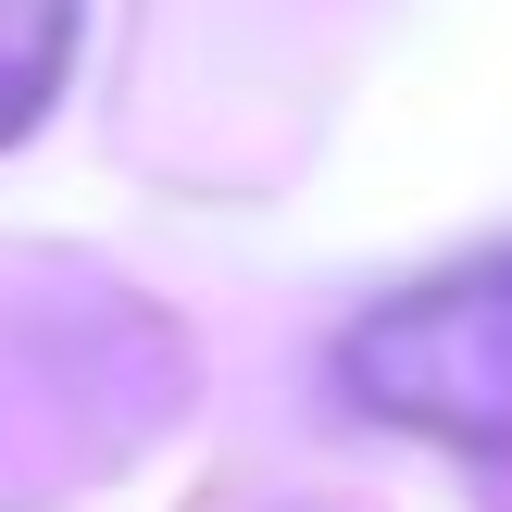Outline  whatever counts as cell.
I'll return each mask as SVG.
<instances>
[{
    "mask_svg": "<svg viewBox=\"0 0 512 512\" xmlns=\"http://www.w3.org/2000/svg\"><path fill=\"white\" fill-rule=\"evenodd\" d=\"M338 375L363 413L413 425L450 450H512V250L488 263H450L425 288L375 300L338 338Z\"/></svg>",
    "mask_w": 512,
    "mask_h": 512,
    "instance_id": "cell-1",
    "label": "cell"
},
{
    "mask_svg": "<svg viewBox=\"0 0 512 512\" xmlns=\"http://www.w3.org/2000/svg\"><path fill=\"white\" fill-rule=\"evenodd\" d=\"M75 25L88 0H0V150L63 100V63H75Z\"/></svg>",
    "mask_w": 512,
    "mask_h": 512,
    "instance_id": "cell-2",
    "label": "cell"
}]
</instances>
